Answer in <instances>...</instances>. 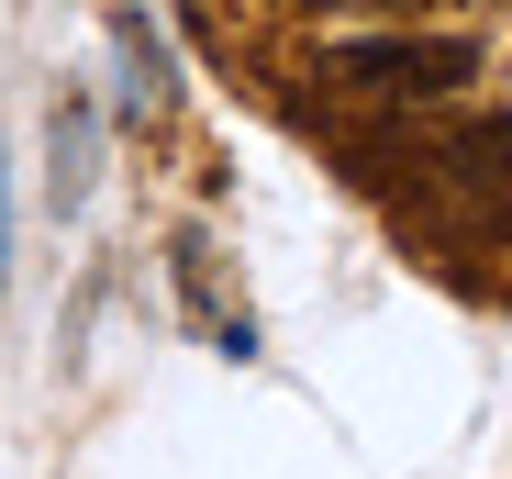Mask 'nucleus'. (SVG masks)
<instances>
[{"label": "nucleus", "instance_id": "nucleus-1", "mask_svg": "<svg viewBox=\"0 0 512 479\" xmlns=\"http://www.w3.org/2000/svg\"><path fill=\"white\" fill-rule=\"evenodd\" d=\"M312 78H334V90H357V101H446V90L479 78V45L401 23V34H346V45H323Z\"/></svg>", "mask_w": 512, "mask_h": 479}, {"label": "nucleus", "instance_id": "nucleus-2", "mask_svg": "<svg viewBox=\"0 0 512 479\" xmlns=\"http://www.w3.org/2000/svg\"><path fill=\"white\" fill-rule=\"evenodd\" d=\"M423 168H446L468 201H501V212H512V123H457Z\"/></svg>", "mask_w": 512, "mask_h": 479}, {"label": "nucleus", "instance_id": "nucleus-3", "mask_svg": "<svg viewBox=\"0 0 512 479\" xmlns=\"http://www.w3.org/2000/svg\"><path fill=\"white\" fill-rule=\"evenodd\" d=\"M112 45H123V112H156L179 78H167V45H156V23L145 12H112Z\"/></svg>", "mask_w": 512, "mask_h": 479}, {"label": "nucleus", "instance_id": "nucleus-4", "mask_svg": "<svg viewBox=\"0 0 512 479\" xmlns=\"http://www.w3.org/2000/svg\"><path fill=\"white\" fill-rule=\"evenodd\" d=\"M90 156H101V112L90 101H56V201L90 190Z\"/></svg>", "mask_w": 512, "mask_h": 479}, {"label": "nucleus", "instance_id": "nucleus-5", "mask_svg": "<svg viewBox=\"0 0 512 479\" xmlns=\"http://www.w3.org/2000/svg\"><path fill=\"white\" fill-rule=\"evenodd\" d=\"M0 290H12V168H0Z\"/></svg>", "mask_w": 512, "mask_h": 479}]
</instances>
